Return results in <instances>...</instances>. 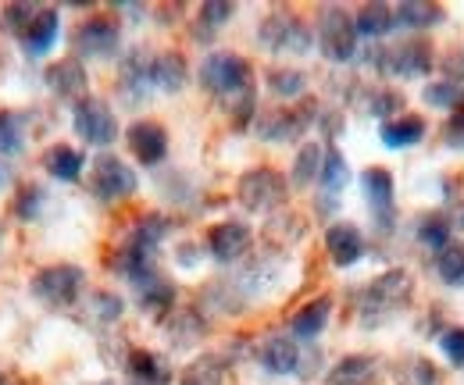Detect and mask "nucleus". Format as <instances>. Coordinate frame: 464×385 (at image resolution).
Instances as JSON below:
<instances>
[{"instance_id": "12", "label": "nucleus", "mask_w": 464, "mask_h": 385, "mask_svg": "<svg viewBox=\"0 0 464 385\" xmlns=\"http://www.w3.org/2000/svg\"><path fill=\"white\" fill-rule=\"evenodd\" d=\"M364 200H368V211L379 225V232H393L397 225V186H393V175L386 168H368L364 178Z\"/></svg>"}, {"instance_id": "23", "label": "nucleus", "mask_w": 464, "mask_h": 385, "mask_svg": "<svg viewBox=\"0 0 464 385\" xmlns=\"http://www.w3.org/2000/svg\"><path fill=\"white\" fill-rule=\"evenodd\" d=\"M329 318H333V296H314L311 303H304V307L293 314V322H290L293 339H300V342H314V339L325 332Z\"/></svg>"}, {"instance_id": "31", "label": "nucleus", "mask_w": 464, "mask_h": 385, "mask_svg": "<svg viewBox=\"0 0 464 385\" xmlns=\"http://www.w3.org/2000/svg\"><path fill=\"white\" fill-rule=\"evenodd\" d=\"M318 182H322V204H325V200L333 204V197H340V193L347 189L350 165H347V158H343L340 147H325V161H322Z\"/></svg>"}, {"instance_id": "2", "label": "nucleus", "mask_w": 464, "mask_h": 385, "mask_svg": "<svg viewBox=\"0 0 464 385\" xmlns=\"http://www.w3.org/2000/svg\"><path fill=\"white\" fill-rule=\"evenodd\" d=\"M411 275H407L404 268H393V272H386V275L372 278L368 285H364V293H361V307H357V314H361V325L364 329H379L382 322H390L393 314H401L407 303H411Z\"/></svg>"}, {"instance_id": "19", "label": "nucleus", "mask_w": 464, "mask_h": 385, "mask_svg": "<svg viewBox=\"0 0 464 385\" xmlns=\"http://www.w3.org/2000/svg\"><path fill=\"white\" fill-rule=\"evenodd\" d=\"M125 382L129 385H172L175 375L161 353L136 346V350H129V357H125Z\"/></svg>"}, {"instance_id": "16", "label": "nucleus", "mask_w": 464, "mask_h": 385, "mask_svg": "<svg viewBox=\"0 0 464 385\" xmlns=\"http://www.w3.org/2000/svg\"><path fill=\"white\" fill-rule=\"evenodd\" d=\"M250 243H254V232H250V225H243V221H218V225H211V232H208V254H211L218 265H236V261L250 250Z\"/></svg>"}, {"instance_id": "3", "label": "nucleus", "mask_w": 464, "mask_h": 385, "mask_svg": "<svg viewBox=\"0 0 464 385\" xmlns=\"http://www.w3.org/2000/svg\"><path fill=\"white\" fill-rule=\"evenodd\" d=\"M286 178L276 171V168H250L239 175L236 182V200L250 211V215H272L286 204Z\"/></svg>"}, {"instance_id": "42", "label": "nucleus", "mask_w": 464, "mask_h": 385, "mask_svg": "<svg viewBox=\"0 0 464 385\" xmlns=\"http://www.w3.org/2000/svg\"><path fill=\"white\" fill-rule=\"evenodd\" d=\"M368 114L379 118V121H393L404 114V93L390 90V86H379L368 93Z\"/></svg>"}, {"instance_id": "32", "label": "nucleus", "mask_w": 464, "mask_h": 385, "mask_svg": "<svg viewBox=\"0 0 464 385\" xmlns=\"http://www.w3.org/2000/svg\"><path fill=\"white\" fill-rule=\"evenodd\" d=\"M165 332H169V342L175 350H186L193 342H200L208 335V322L200 311H175L172 318L165 322Z\"/></svg>"}, {"instance_id": "21", "label": "nucleus", "mask_w": 464, "mask_h": 385, "mask_svg": "<svg viewBox=\"0 0 464 385\" xmlns=\"http://www.w3.org/2000/svg\"><path fill=\"white\" fill-rule=\"evenodd\" d=\"M132 293H136V303H140V311H143V314L161 318V314H169V311L175 307L172 278H165L161 272H154V275H147L143 282H136V285H132Z\"/></svg>"}, {"instance_id": "10", "label": "nucleus", "mask_w": 464, "mask_h": 385, "mask_svg": "<svg viewBox=\"0 0 464 385\" xmlns=\"http://www.w3.org/2000/svg\"><path fill=\"white\" fill-rule=\"evenodd\" d=\"M121 47V25L108 14H93L75 29V57L79 61H111Z\"/></svg>"}, {"instance_id": "22", "label": "nucleus", "mask_w": 464, "mask_h": 385, "mask_svg": "<svg viewBox=\"0 0 464 385\" xmlns=\"http://www.w3.org/2000/svg\"><path fill=\"white\" fill-rule=\"evenodd\" d=\"M189 82V64L179 51H165V54L150 57V86L161 93H182Z\"/></svg>"}, {"instance_id": "39", "label": "nucleus", "mask_w": 464, "mask_h": 385, "mask_svg": "<svg viewBox=\"0 0 464 385\" xmlns=\"http://www.w3.org/2000/svg\"><path fill=\"white\" fill-rule=\"evenodd\" d=\"M425 104L429 108H440V111H458L464 104V82H458V79H443V82H429L425 86Z\"/></svg>"}, {"instance_id": "4", "label": "nucleus", "mask_w": 464, "mask_h": 385, "mask_svg": "<svg viewBox=\"0 0 464 385\" xmlns=\"http://www.w3.org/2000/svg\"><path fill=\"white\" fill-rule=\"evenodd\" d=\"M257 40L265 51L283 57H304L311 47H314V33L307 29L304 18H296L293 11H272L261 29H257Z\"/></svg>"}, {"instance_id": "51", "label": "nucleus", "mask_w": 464, "mask_h": 385, "mask_svg": "<svg viewBox=\"0 0 464 385\" xmlns=\"http://www.w3.org/2000/svg\"><path fill=\"white\" fill-rule=\"evenodd\" d=\"M97 385H115V382H97Z\"/></svg>"}, {"instance_id": "33", "label": "nucleus", "mask_w": 464, "mask_h": 385, "mask_svg": "<svg viewBox=\"0 0 464 385\" xmlns=\"http://www.w3.org/2000/svg\"><path fill=\"white\" fill-rule=\"evenodd\" d=\"M232 11H236V7H232L229 0H204L200 11H197V22H193V40H197V43L215 40V33L229 22Z\"/></svg>"}, {"instance_id": "8", "label": "nucleus", "mask_w": 464, "mask_h": 385, "mask_svg": "<svg viewBox=\"0 0 464 385\" xmlns=\"http://www.w3.org/2000/svg\"><path fill=\"white\" fill-rule=\"evenodd\" d=\"M372 64L386 75H397V79H421L436 68V54H432L429 40H407L393 51H375Z\"/></svg>"}, {"instance_id": "43", "label": "nucleus", "mask_w": 464, "mask_h": 385, "mask_svg": "<svg viewBox=\"0 0 464 385\" xmlns=\"http://www.w3.org/2000/svg\"><path fill=\"white\" fill-rule=\"evenodd\" d=\"M90 314H93L97 325H115V322H121V314H125V303H121L118 293L101 289V293H93V300H90Z\"/></svg>"}, {"instance_id": "20", "label": "nucleus", "mask_w": 464, "mask_h": 385, "mask_svg": "<svg viewBox=\"0 0 464 385\" xmlns=\"http://www.w3.org/2000/svg\"><path fill=\"white\" fill-rule=\"evenodd\" d=\"M325 250H329V257H333L336 268H353L364 257V236L350 221H333L325 228Z\"/></svg>"}, {"instance_id": "28", "label": "nucleus", "mask_w": 464, "mask_h": 385, "mask_svg": "<svg viewBox=\"0 0 464 385\" xmlns=\"http://www.w3.org/2000/svg\"><path fill=\"white\" fill-rule=\"evenodd\" d=\"M169 228H172V221L165 218V215H158V211H150V215L136 218V225H132V232H129V243H125V246H132V250H143V254H154V257H158V246L165 243Z\"/></svg>"}, {"instance_id": "7", "label": "nucleus", "mask_w": 464, "mask_h": 385, "mask_svg": "<svg viewBox=\"0 0 464 385\" xmlns=\"http://www.w3.org/2000/svg\"><path fill=\"white\" fill-rule=\"evenodd\" d=\"M72 129H75V136L82 143H90L97 150H108L118 140L115 114H111V108L101 97H86V101L75 104V111H72Z\"/></svg>"}, {"instance_id": "15", "label": "nucleus", "mask_w": 464, "mask_h": 385, "mask_svg": "<svg viewBox=\"0 0 464 385\" xmlns=\"http://www.w3.org/2000/svg\"><path fill=\"white\" fill-rule=\"evenodd\" d=\"M257 364L265 368V375L272 379H286V375H300L304 368V350L293 335H268L257 350Z\"/></svg>"}, {"instance_id": "35", "label": "nucleus", "mask_w": 464, "mask_h": 385, "mask_svg": "<svg viewBox=\"0 0 464 385\" xmlns=\"http://www.w3.org/2000/svg\"><path fill=\"white\" fill-rule=\"evenodd\" d=\"M25 150V125L22 114L14 111H0V161H11Z\"/></svg>"}, {"instance_id": "46", "label": "nucleus", "mask_w": 464, "mask_h": 385, "mask_svg": "<svg viewBox=\"0 0 464 385\" xmlns=\"http://www.w3.org/2000/svg\"><path fill=\"white\" fill-rule=\"evenodd\" d=\"M411 371H414V375H411L414 385H440V371H436L429 361H414Z\"/></svg>"}, {"instance_id": "26", "label": "nucleus", "mask_w": 464, "mask_h": 385, "mask_svg": "<svg viewBox=\"0 0 464 385\" xmlns=\"http://www.w3.org/2000/svg\"><path fill=\"white\" fill-rule=\"evenodd\" d=\"M44 168L51 178L58 182H79L82 171H86V158L79 147H68V143H54L47 154H44Z\"/></svg>"}, {"instance_id": "14", "label": "nucleus", "mask_w": 464, "mask_h": 385, "mask_svg": "<svg viewBox=\"0 0 464 385\" xmlns=\"http://www.w3.org/2000/svg\"><path fill=\"white\" fill-rule=\"evenodd\" d=\"M44 86L58 97V101H72V104H79V101H86L90 93V75H86V64L79 61V57H61L54 64H47V72H44Z\"/></svg>"}, {"instance_id": "27", "label": "nucleus", "mask_w": 464, "mask_h": 385, "mask_svg": "<svg viewBox=\"0 0 464 385\" xmlns=\"http://www.w3.org/2000/svg\"><path fill=\"white\" fill-rule=\"evenodd\" d=\"M443 22V7L429 4V0H404L401 7H393V29H407V33H421Z\"/></svg>"}, {"instance_id": "1", "label": "nucleus", "mask_w": 464, "mask_h": 385, "mask_svg": "<svg viewBox=\"0 0 464 385\" xmlns=\"http://www.w3.org/2000/svg\"><path fill=\"white\" fill-rule=\"evenodd\" d=\"M200 86H204L211 97H218V101L229 104L232 121H236L239 129L250 125L257 101H254V72H250V64H246L243 57L232 54V51H215V54H208L200 61Z\"/></svg>"}, {"instance_id": "30", "label": "nucleus", "mask_w": 464, "mask_h": 385, "mask_svg": "<svg viewBox=\"0 0 464 385\" xmlns=\"http://www.w3.org/2000/svg\"><path fill=\"white\" fill-rule=\"evenodd\" d=\"M353 29H357V40H379L386 33H393V7L382 4V0H372L364 4L357 14H353Z\"/></svg>"}, {"instance_id": "37", "label": "nucleus", "mask_w": 464, "mask_h": 385, "mask_svg": "<svg viewBox=\"0 0 464 385\" xmlns=\"http://www.w3.org/2000/svg\"><path fill=\"white\" fill-rule=\"evenodd\" d=\"M44 200H47V193H44L36 182H25V186H18L14 197H11V215L18 221H36L44 215Z\"/></svg>"}, {"instance_id": "13", "label": "nucleus", "mask_w": 464, "mask_h": 385, "mask_svg": "<svg viewBox=\"0 0 464 385\" xmlns=\"http://www.w3.org/2000/svg\"><path fill=\"white\" fill-rule=\"evenodd\" d=\"M125 143L132 150V158L143 168H158L165 158H169V132L165 125L150 121V118H140L125 129Z\"/></svg>"}, {"instance_id": "50", "label": "nucleus", "mask_w": 464, "mask_h": 385, "mask_svg": "<svg viewBox=\"0 0 464 385\" xmlns=\"http://www.w3.org/2000/svg\"><path fill=\"white\" fill-rule=\"evenodd\" d=\"M0 243H4V221H0Z\"/></svg>"}, {"instance_id": "25", "label": "nucleus", "mask_w": 464, "mask_h": 385, "mask_svg": "<svg viewBox=\"0 0 464 385\" xmlns=\"http://www.w3.org/2000/svg\"><path fill=\"white\" fill-rule=\"evenodd\" d=\"M226 382H229V361L222 353H200L179 375V385H226Z\"/></svg>"}, {"instance_id": "47", "label": "nucleus", "mask_w": 464, "mask_h": 385, "mask_svg": "<svg viewBox=\"0 0 464 385\" xmlns=\"http://www.w3.org/2000/svg\"><path fill=\"white\" fill-rule=\"evenodd\" d=\"M200 257H197V246L193 243H186V246H179V265H186V268H193Z\"/></svg>"}, {"instance_id": "49", "label": "nucleus", "mask_w": 464, "mask_h": 385, "mask_svg": "<svg viewBox=\"0 0 464 385\" xmlns=\"http://www.w3.org/2000/svg\"><path fill=\"white\" fill-rule=\"evenodd\" d=\"M458 57H464V47H461V54ZM450 72H458V75L464 79V61H450Z\"/></svg>"}, {"instance_id": "24", "label": "nucleus", "mask_w": 464, "mask_h": 385, "mask_svg": "<svg viewBox=\"0 0 464 385\" xmlns=\"http://www.w3.org/2000/svg\"><path fill=\"white\" fill-rule=\"evenodd\" d=\"M379 382V361L368 353H350L329 368V385H375Z\"/></svg>"}, {"instance_id": "41", "label": "nucleus", "mask_w": 464, "mask_h": 385, "mask_svg": "<svg viewBox=\"0 0 464 385\" xmlns=\"http://www.w3.org/2000/svg\"><path fill=\"white\" fill-rule=\"evenodd\" d=\"M436 272L440 278L450 285V289H461L464 285V243H450L436 254Z\"/></svg>"}, {"instance_id": "34", "label": "nucleus", "mask_w": 464, "mask_h": 385, "mask_svg": "<svg viewBox=\"0 0 464 385\" xmlns=\"http://www.w3.org/2000/svg\"><path fill=\"white\" fill-rule=\"evenodd\" d=\"M322 161H325V147H322V143H304V147L296 150V158H293V175H290L293 186L304 189V186L318 182Z\"/></svg>"}, {"instance_id": "11", "label": "nucleus", "mask_w": 464, "mask_h": 385, "mask_svg": "<svg viewBox=\"0 0 464 385\" xmlns=\"http://www.w3.org/2000/svg\"><path fill=\"white\" fill-rule=\"evenodd\" d=\"M318 121V104H300L290 111H276V114H265L257 121V136L265 143H296L307 136V129Z\"/></svg>"}, {"instance_id": "6", "label": "nucleus", "mask_w": 464, "mask_h": 385, "mask_svg": "<svg viewBox=\"0 0 464 385\" xmlns=\"http://www.w3.org/2000/svg\"><path fill=\"white\" fill-rule=\"evenodd\" d=\"M318 47L325 61L333 64H347L357 57V29H353V14L340 4L322 7L318 14Z\"/></svg>"}, {"instance_id": "38", "label": "nucleus", "mask_w": 464, "mask_h": 385, "mask_svg": "<svg viewBox=\"0 0 464 385\" xmlns=\"http://www.w3.org/2000/svg\"><path fill=\"white\" fill-rule=\"evenodd\" d=\"M268 90L279 101H296V97L307 93V75L300 68H272L268 72Z\"/></svg>"}, {"instance_id": "9", "label": "nucleus", "mask_w": 464, "mask_h": 385, "mask_svg": "<svg viewBox=\"0 0 464 385\" xmlns=\"http://www.w3.org/2000/svg\"><path fill=\"white\" fill-rule=\"evenodd\" d=\"M140 186L136 171L125 165L115 154H101L93 161V171H90V193L101 200V204H118L125 197H132Z\"/></svg>"}, {"instance_id": "45", "label": "nucleus", "mask_w": 464, "mask_h": 385, "mask_svg": "<svg viewBox=\"0 0 464 385\" xmlns=\"http://www.w3.org/2000/svg\"><path fill=\"white\" fill-rule=\"evenodd\" d=\"M443 140H447V147H454V150H464V104L458 111H450V118H447V129H443Z\"/></svg>"}, {"instance_id": "18", "label": "nucleus", "mask_w": 464, "mask_h": 385, "mask_svg": "<svg viewBox=\"0 0 464 385\" xmlns=\"http://www.w3.org/2000/svg\"><path fill=\"white\" fill-rule=\"evenodd\" d=\"M58 40H61L58 7H40V14L33 18V25L25 29V36L18 43H22V51H25L29 61H40V57H47L58 47Z\"/></svg>"}, {"instance_id": "40", "label": "nucleus", "mask_w": 464, "mask_h": 385, "mask_svg": "<svg viewBox=\"0 0 464 385\" xmlns=\"http://www.w3.org/2000/svg\"><path fill=\"white\" fill-rule=\"evenodd\" d=\"M36 14H40V4H22V0H14V4H7V7L0 11V33L22 40Z\"/></svg>"}, {"instance_id": "5", "label": "nucleus", "mask_w": 464, "mask_h": 385, "mask_svg": "<svg viewBox=\"0 0 464 385\" xmlns=\"http://www.w3.org/2000/svg\"><path fill=\"white\" fill-rule=\"evenodd\" d=\"M29 285L40 303H47L54 311H68L86 289V272L79 265H51V268H40Z\"/></svg>"}, {"instance_id": "36", "label": "nucleus", "mask_w": 464, "mask_h": 385, "mask_svg": "<svg viewBox=\"0 0 464 385\" xmlns=\"http://www.w3.org/2000/svg\"><path fill=\"white\" fill-rule=\"evenodd\" d=\"M450 228H454V221L447 218L443 211H432V215H425V218L418 221V239L429 246V250H443V246H450L454 239H450Z\"/></svg>"}, {"instance_id": "29", "label": "nucleus", "mask_w": 464, "mask_h": 385, "mask_svg": "<svg viewBox=\"0 0 464 385\" xmlns=\"http://www.w3.org/2000/svg\"><path fill=\"white\" fill-rule=\"evenodd\" d=\"M421 136H425V121L414 118V114H401V118L379 125V140H382V147H390V150H407V147L421 143Z\"/></svg>"}, {"instance_id": "44", "label": "nucleus", "mask_w": 464, "mask_h": 385, "mask_svg": "<svg viewBox=\"0 0 464 385\" xmlns=\"http://www.w3.org/2000/svg\"><path fill=\"white\" fill-rule=\"evenodd\" d=\"M440 350L447 353L450 364L464 368V329L461 325H454V329H447L443 335H440Z\"/></svg>"}, {"instance_id": "17", "label": "nucleus", "mask_w": 464, "mask_h": 385, "mask_svg": "<svg viewBox=\"0 0 464 385\" xmlns=\"http://www.w3.org/2000/svg\"><path fill=\"white\" fill-rule=\"evenodd\" d=\"M118 93L125 104H143L154 86H150V57L143 51H129L121 57V68H118Z\"/></svg>"}, {"instance_id": "48", "label": "nucleus", "mask_w": 464, "mask_h": 385, "mask_svg": "<svg viewBox=\"0 0 464 385\" xmlns=\"http://www.w3.org/2000/svg\"><path fill=\"white\" fill-rule=\"evenodd\" d=\"M11 178H14L11 165H7V161H0V189H7V186H11Z\"/></svg>"}]
</instances>
